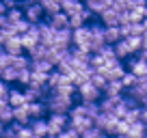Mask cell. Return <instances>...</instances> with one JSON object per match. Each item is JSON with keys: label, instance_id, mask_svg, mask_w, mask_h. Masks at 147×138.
I'll list each match as a JSON object with an SVG mask.
<instances>
[{"label": "cell", "instance_id": "cell-1", "mask_svg": "<svg viewBox=\"0 0 147 138\" xmlns=\"http://www.w3.org/2000/svg\"><path fill=\"white\" fill-rule=\"evenodd\" d=\"M48 88L50 93H65V95H76V84L69 80V76L61 74L59 69H54L48 78Z\"/></svg>", "mask_w": 147, "mask_h": 138}, {"label": "cell", "instance_id": "cell-2", "mask_svg": "<svg viewBox=\"0 0 147 138\" xmlns=\"http://www.w3.org/2000/svg\"><path fill=\"white\" fill-rule=\"evenodd\" d=\"M43 101L48 106V112H56V115H69L74 106V97L65 93H50Z\"/></svg>", "mask_w": 147, "mask_h": 138}, {"label": "cell", "instance_id": "cell-3", "mask_svg": "<svg viewBox=\"0 0 147 138\" xmlns=\"http://www.w3.org/2000/svg\"><path fill=\"white\" fill-rule=\"evenodd\" d=\"M119 117L115 115V112H100L95 119V127H100L104 134H108V136H117L119 134Z\"/></svg>", "mask_w": 147, "mask_h": 138}, {"label": "cell", "instance_id": "cell-4", "mask_svg": "<svg viewBox=\"0 0 147 138\" xmlns=\"http://www.w3.org/2000/svg\"><path fill=\"white\" fill-rule=\"evenodd\" d=\"M125 71H128V69H125V65L121 63L119 58H110V60H106V63L102 65L100 69H97V74H102L106 80H121Z\"/></svg>", "mask_w": 147, "mask_h": 138}, {"label": "cell", "instance_id": "cell-5", "mask_svg": "<svg viewBox=\"0 0 147 138\" xmlns=\"http://www.w3.org/2000/svg\"><path fill=\"white\" fill-rule=\"evenodd\" d=\"M76 95L80 97V101H89V104H97V101L102 99V91L91 82V80L78 84V86H76Z\"/></svg>", "mask_w": 147, "mask_h": 138}, {"label": "cell", "instance_id": "cell-6", "mask_svg": "<svg viewBox=\"0 0 147 138\" xmlns=\"http://www.w3.org/2000/svg\"><path fill=\"white\" fill-rule=\"evenodd\" d=\"M125 95H128L136 106H145L147 104V78H138L136 84L125 91Z\"/></svg>", "mask_w": 147, "mask_h": 138}, {"label": "cell", "instance_id": "cell-7", "mask_svg": "<svg viewBox=\"0 0 147 138\" xmlns=\"http://www.w3.org/2000/svg\"><path fill=\"white\" fill-rule=\"evenodd\" d=\"M46 121H48V134L50 136H59L69 125V117L67 115H56V112H50V117H46Z\"/></svg>", "mask_w": 147, "mask_h": 138}, {"label": "cell", "instance_id": "cell-8", "mask_svg": "<svg viewBox=\"0 0 147 138\" xmlns=\"http://www.w3.org/2000/svg\"><path fill=\"white\" fill-rule=\"evenodd\" d=\"M87 26H89V37H91V54H95L106 46L104 24H87Z\"/></svg>", "mask_w": 147, "mask_h": 138}, {"label": "cell", "instance_id": "cell-9", "mask_svg": "<svg viewBox=\"0 0 147 138\" xmlns=\"http://www.w3.org/2000/svg\"><path fill=\"white\" fill-rule=\"evenodd\" d=\"M22 11H24L26 22H30V24H41V17L46 15V11L41 9L39 2H28V5H24Z\"/></svg>", "mask_w": 147, "mask_h": 138}, {"label": "cell", "instance_id": "cell-10", "mask_svg": "<svg viewBox=\"0 0 147 138\" xmlns=\"http://www.w3.org/2000/svg\"><path fill=\"white\" fill-rule=\"evenodd\" d=\"M39 26V41L43 43V46H56V37H59V30L56 28H52L50 24H37Z\"/></svg>", "mask_w": 147, "mask_h": 138}, {"label": "cell", "instance_id": "cell-11", "mask_svg": "<svg viewBox=\"0 0 147 138\" xmlns=\"http://www.w3.org/2000/svg\"><path fill=\"white\" fill-rule=\"evenodd\" d=\"M93 125H95V123H93L91 119H87V117H80V115H69V125H67V127H71L74 132L84 134L87 129H91Z\"/></svg>", "mask_w": 147, "mask_h": 138}, {"label": "cell", "instance_id": "cell-12", "mask_svg": "<svg viewBox=\"0 0 147 138\" xmlns=\"http://www.w3.org/2000/svg\"><path fill=\"white\" fill-rule=\"evenodd\" d=\"M128 71L134 74L136 78H147V60L143 58V56L128 58Z\"/></svg>", "mask_w": 147, "mask_h": 138}, {"label": "cell", "instance_id": "cell-13", "mask_svg": "<svg viewBox=\"0 0 147 138\" xmlns=\"http://www.w3.org/2000/svg\"><path fill=\"white\" fill-rule=\"evenodd\" d=\"M115 56L119 60H128V58H132L136 52H134V48H132V43L128 41V39H119V41L115 43Z\"/></svg>", "mask_w": 147, "mask_h": 138}, {"label": "cell", "instance_id": "cell-14", "mask_svg": "<svg viewBox=\"0 0 147 138\" xmlns=\"http://www.w3.org/2000/svg\"><path fill=\"white\" fill-rule=\"evenodd\" d=\"M91 11L84 7V9H80V11H76V13H69L67 17H69V28H80V26H87V22H89V17H91Z\"/></svg>", "mask_w": 147, "mask_h": 138}, {"label": "cell", "instance_id": "cell-15", "mask_svg": "<svg viewBox=\"0 0 147 138\" xmlns=\"http://www.w3.org/2000/svg\"><path fill=\"white\" fill-rule=\"evenodd\" d=\"M48 24L56 30H63V28H69V17L65 11H59V13H52L48 15Z\"/></svg>", "mask_w": 147, "mask_h": 138}, {"label": "cell", "instance_id": "cell-16", "mask_svg": "<svg viewBox=\"0 0 147 138\" xmlns=\"http://www.w3.org/2000/svg\"><path fill=\"white\" fill-rule=\"evenodd\" d=\"M100 17H102V24H104V26H119L121 13L115 9V7H108L106 11H102V13H100Z\"/></svg>", "mask_w": 147, "mask_h": 138}, {"label": "cell", "instance_id": "cell-17", "mask_svg": "<svg viewBox=\"0 0 147 138\" xmlns=\"http://www.w3.org/2000/svg\"><path fill=\"white\" fill-rule=\"evenodd\" d=\"M24 11L20 9V7H13V9H9L5 13V26H11V28H15L20 22H24Z\"/></svg>", "mask_w": 147, "mask_h": 138}, {"label": "cell", "instance_id": "cell-18", "mask_svg": "<svg viewBox=\"0 0 147 138\" xmlns=\"http://www.w3.org/2000/svg\"><path fill=\"white\" fill-rule=\"evenodd\" d=\"M46 112H48V106L43 99L28 101V115H30V119H46Z\"/></svg>", "mask_w": 147, "mask_h": 138}, {"label": "cell", "instance_id": "cell-19", "mask_svg": "<svg viewBox=\"0 0 147 138\" xmlns=\"http://www.w3.org/2000/svg\"><path fill=\"white\" fill-rule=\"evenodd\" d=\"M7 104H9L11 108H18V106H26L28 99H26V95H24L22 88H11L9 97H7Z\"/></svg>", "mask_w": 147, "mask_h": 138}, {"label": "cell", "instance_id": "cell-20", "mask_svg": "<svg viewBox=\"0 0 147 138\" xmlns=\"http://www.w3.org/2000/svg\"><path fill=\"white\" fill-rule=\"evenodd\" d=\"M123 84H121V80H108L104 86V91H102V95L104 97H119L123 95Z\"/></svg>", "mask_w": 147, "mask_h": 138}, {"label": "cell", "instance_id": "cell-21", "mask_svg": "<svg viewBox=\"0 0 147 138\" xmlns=\"http://www.w3.org/2000/svg\"><path fill=\"white\" fill-rule=\"evenodd\" d=\"M28 127H30L32 136H39V138H46L48 136V121L46 119H30Z\"/></svg>", "mask_w": 147, "mask_h": 138}, {"label": "cell", "instance_id": "cell-22", "mask_svg": "<svg viewBox=\"0 0 147 138\" xmlns=\"http://www.w3.org/2000/svg\"><path fill=\"white\" fill-rule=\"evenodd\" d=\"M48 78H50V74H41V71H35V69H30V82H28V86L48 88Z\"/></svg>", "mask_w": 147, "mask_h": 138}, {"label": "cell", "instance_id": "cell-23", "mask_svg": "<svg viewBox=\"0 0 147 138\" xmlns=\"http://www.w3.org/2000/svg\"><path fill=\"white\" fill-rule=\"evenodd\" d=\"M104 39L108 46H115L119 39H123L121 35V26H104Z\"/></svg>", "mask_w": 147, "mask_h": 138}, {"label": "cell", "instance_id": "cell-24", "mask_svg": "<svg viewBox=\"0 0 147 138\" xmlns=\"http://www.w3.org/2000/svg\"><path fill=\"white\" fill-rule=\"evenodd\" d=\"M2 50L7 52V54H11V56H18V54H22V39H20V35H15L13 39H9V41L5 43V46H0Z\"/></svg>", "mask_w": 147, "mask_h": 138}, {"label": "cell", "instance_id": "cell-25", "mask_svg": "<svg viewBox=\"0 0 147 138\" xmlns=\"http://www.w3.org/2000/svg\"><path fill=\"white\" fill-rule=\"evenodd\" d=\"M125 134H130L132 138H145L147 136V125L143 121H134V123L128 125V132Z\"/></svg>", "mask_w": 147, "mask_h": 138}, {"label": "cell", "instance_id": "cell-26", "mask_svg": "<svg viewBox=\"0 0 147 138\" xmlns=\"http://www.w3.org/2000/svg\"><path fill=\"white\" fill-rule=\"evenodd\" d=\"M13 121H15V123H22V125H28V123H30L28 104H26V106H18V108H13Z\"/></svg>", "mask_w": 147, "mask_h": 138}, {"label": "cell", "instance_id": "cell-27", "mask_svg": "<svg viewBox=\"0 0 147 138\" xmlns=\"http://www.w3.org/2000/svg\"><path fill=\"white\" fill-rule=\"evenodd\" d=\"M28 58L30 60H48V46L37 43L32 50H28Z\"/></svg>", "mask_w": 147, "mask_h": 138}, {"label": "cell", "instance_id": "cell-28", "mask_svg": "<svg viewBox=\"0 0 147 138\" xmlns=\"http://www.w3.org/2000/svg\"><path fill=\"white\" fill-rule=\"evenodd\" d=\"M84 9V2L82 0H63L61 2V11H65V13H76V11Z\"/></svg>", "mask_w": 147, "mask_h": 138}, {"label": "cell", "instance_id": "cell-29", "mask_svg": "<svg viewBox=\"0 0 147 138\" xmlns=\"http://www.w3.org/2000/svg\"><path fill=\"white\" fill-rule=\"evenodd\" d=\"M30 69L41 71V74H52V71H54V65H52L50 60H30Z\"/></svg>", "mask_w": 147, "mask_h": 138}, {"label": "cell", "instance_id": "cell-30", "mask_svg": "<svg viewBox=\"0 0 147 138\" xmlns=\"http://www.w3.org/2000/svg\"><path fill=\"white\" fill-rule=\"evenodd\" d=\"M39 5H41V9L46 11V15H52V13H59L61 11V2L59 0H41Z\"/></svg>", "mask_w": 147, "mask_h": 138}, {"label": "cell", "instance_id": "cell-31", "mask_svg": "<svg viewBox=\"0 0 147 138\" xmlns=\"http://www.w3.org/2000/svg\"><path fill=\"white\" fill-rule=\"evenodd\" d=\"M0 121L5 125H11L13 123V108L9 106V104H5V106L0 108Z\"/></svg>", "mask_w": 147, "mask_h": 138}, {"label": "cell", "instance_id": "cell-32", "mask_svg": "<svg viewBox=\"0 0 147 138\" xmlns=\"http://www.w3.org/2000/svg\"><path fill=\"white\" fill-rule=\"evenodd\" d=\"M0 80H5L7 84L15 82V80H18V69H13V67H5V69H2V74H0Z\"/></svg>", "mask_w": 147, "mask_h": 138}, {"label": "cell", "instance_id": "cell-33", "mask_svg": "<svg viewBox=\"0 0 147 138\" xmlns=\"http://www.w3.org/2000/svg\"><path fill=\"white\" fill-rule=\"evenodd\" d=\"M15 35H18V32H15L11 26H0V46H5V43L9 41V39H13Z\"/></svg>", "mask_w": 147, "mask_h": 138}, {"label": "cell", "instance_id": "cell-34", "mask_svg": "<svg viewBox=\"0 0 147 138\" xmlns=\"http://www.w3.org/2000/svg\"><path fill=\"white\" fill-rule=\"evenodd\" d=\"M136 76H134V74H130V71H125V74H123V78H121V84H123V91H128V88L130 86H134V84H136Z\"/></svg>", "mask_w": 147, "mask_h": 138}, {"label": "cell", "instance_id": "cell-35", "mask_svg": "<svg viewBox=\"0 0 147 138\" xmlns=\"http://www.w3.org/2000/svg\"><path fill=\"white\" fill-rule=\"evenodd\" d=\"M18 84H22V86H28V82H30V69H22V71H18V80H15Z\"/></svg>", "mask_w": 147, "mask_h": 138}, {"label": "cell", "instance_id": "cell-36", "mask_svg": "<svg viewBox=\"0 0 147 138\" xmlns=\"http://www.w3.org/2000/svg\"><path fill=\"white\" fill-rule=\"evenodd\" d=\"M91 82L95 84V86L100 88V91H104V86H106V82H108V80H106V78H104L102 74H97V71H95V74L91 76Z\"/></svg>", "mask_w": 147, "mask_h": 138}, {"label": "cell", "instance_id": "cell-37", "mask_svg": "<svg viewBox=\"0 0 147 138\" xmlns=\"http://www.w3.org/2000/svg\"><path fill=\"white\" fill-rule=\"evenodd\" d=\"M78 136H80L78 132H74L71 127H67V129H63V132H61L56 138H78Z\"/></svg>", "mask_w": 147, "mask_h": 138}, {"label": "cell", "instance_id": "cell-38", "mask_svg": "<svg viewBox=\"0 0 147 138\" xmlns=\"http://www.w3.org/2000/svg\"><path fill=\"white\" fill-rule=\"evenodd\" d=\"M9 91H11V88L7 86V82H5V80H0V99H7V97H9Z\"/></svg>", "mask_w": 147, "mask_h": 138}, {"label": "cell", "instance_id": "cell-39", "mask_svg": "<svg viewBox=\"0 0 147 138\" xmlns=\"http://www.w3.org/2000/svg\"><path fill=\"white\" fill-rule=\"evenodd\" d=\"M141 121H143V123L147 125V104H145V106L141 108Z\"/></svg>", "mask_w": 147, "mask_h": 138}, {"label": "cell", "instance_id": "cell-40", "mask_svg": "<svg viewBox=\"0 0 147 138\" xmlns=\"http://www.w3.org/2000/svg\"><path fill=\"white\" fill-rule=\"evenodd\" d=\"M141 26H143V35H145V32H147V17L141 22Z\"/></svg>", "mask_w": 147, "mask_h": 138}, {"label": "cell", "instance_id": "cell-41", "mask_svg": "<svg viewBox=\"0 0 147 138\" xmlns=\"http://www.w3.org/2000/svg\"><path fill=\"white\" fill-rule=\"evenodd\" d=\"M95 138H110V136H108V134H104V132H102V129H100V132H97V136H95Z\"/></svg>", "mask_w": 147, "mask_h": 138}, {"label": "cell", "instance_id": "cell-42", "mask_svg": "<svg viewBox=\"0 0 147 138\" xmlns=\"http://www.w3.org/2000/svg\"><path fill=\"white\" fill-rule=\"evenodd\" d=\"M5 129H7V125L2 123V121H0V138H2V134H5Z\"/></svg>", "mask_w": 147, "mask_h": 138}, {"label": "cell", "instance_id": "cell-43", "mask_svg": "<svg viewBox=\"0 0 147 138\" xmlns=\"http://www.w3.org/2000/svg\"><path fill=\"white\" fill-rule=\"evenodd\" d=\"M143 50H147V32L143 35Z\"/></svg>", "mask_w": 147, "mask_h": 138}, {"label": "cell", "instance_id": "cell-44", "mask_svg": "<svg viewBox=\"0 0 147 138\" xmlns=\"http://www.w3.org/2000/svg\"><path fill=\"white\" fill-rule=\"evenodd\" d=\"M138 56H143V58L147 60V50H141V52H138Z\"/></svg>", "mask_w": 147, "mask_h": 138}, {"label": "cell", "instance_id": "cell-45", "mask_svg": "<svg viewBox=\"0 0 147 138\" xmlns=\"http://www.w3.org/2000/svg\"><path fill=\"white\" fill-rule=\"evenodd\" d=\"M117 138H132L130 134H117Z\"/></svg>", "mask_w": 147, "mask_h": 138}, {"label": "cell", "instance_id": "cell-46", "mask_svg": "<svg viewBox=\"0 0 147 138\" xmlns=\"http://www.w3.org/2000/svg\"><path fill=\"white\" fill-rule=\"evenodd\" d=\"M28 2H41V0H24L22 5H28Z\"/></svg>", "mask_w": 147, "mask_h": 138}, {"label": "cell", "instance_id": "cell-47", "mask_svg": "<svg viewBox=\"0 0 147 138\" xmlns=\"http://www.w3.org/2000/svg\"><path fill=\"white\" fill-rule=\"evenodd\" d=\"M46 138H56V136H50V134H48V136H46Z\"/></svg>", "mask_w": 147, "mask_h": 138}, {"label": "cell", "instance_id": "cell-48", "mask_svg": "<svg viewBox=\"0 0 147 138\" xmlns=\"http://www.w3.org/2000/svg\"><path fill=\"white\" fill-rule=\"evenodd\" d=\"M30 138H39V136H30Z\"/></svg>", "mask_w": 147, "mask_h": 138}, {"label": "cell", "instance_id": "cell-49", "mask_svg": "<svg viewBox=\"0 0 147 138\" xmlns=\"http://www.w3.org/2000/svg\"><path fill=\"white\" fill-rule=\"evenodd\" d=\"M145 7H147V0H145Z\"/></svg>", "mask_w": 147, "mask_h": 138}, {"label": "cell", "instance_id": "cell-50", "mask_svg": "<svg viewBox=\"0 0 147 138\" xmlns=\"http://www.w3.org/2000/svg\"><path fill=\"white\" fill-rule=\"evenodd\" d=\"M78 138H84V136H78Z\"/></svg>", "mask_w": 147, "mask_h": 138}, {"label": "cell", "instance_id": "cell-51", "mask_svg": "<svg viewBox=\"0 0 147 138\" xmlns=\"http://www.w3.org/2000/svg\"><path fill=\"white\" fill-rule=\"evenodd\" d=\"M59 2H63V0H59Z\"/></svg>", "mask_w": 147, "mask_h": 138}, {"label": "cell", "instance_id": "cell-52", "mask_svg": "<svg viewBox=\"0 0 147 138\" xmlns=\"http://www.w3.org/2000/svg\"><path fill=\"white\" fill-rule=\"evenodd\" d=\"M145 138H147V136H145Z\"/></svg>", "mask_w": 147, "mask_h": 138}]
</instances>
